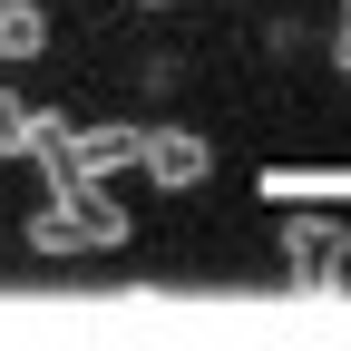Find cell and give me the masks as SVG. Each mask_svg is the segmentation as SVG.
<instances>
[{
  "label": "cell",
  "mask_w": 351,
  "mask_h": 351,
  "mask_svg": "<svg viewBox=\"0 0 351 351\" xmlns=\"http://www.w3.org/2000/svg\"><path fill=\"white\" fill-rule=\"evenodd\" d=\"M137 166L156 176L166 195H186V186H205V176H215V147L195 137V127H147V137H137Z\"/></svg>",
  "instance_id": "obj_1"
},
{
  "label": "cell",
  "mask_w": 351,
  "mask_h": 351,
  "mask_svg": "<svg viewBox=\"0 0 351 351\" xmlns=\"http://www.w3.org/2000/svg\"><path fill=\"white\" fill-rule=\"evenodd\" d=\"M341 225H332V215H293V225H283V263H293V283H332L341 274Z\"/></svg>",
  "instance_id": "obj_2"
},
{
  "label": "cell",
  "mask_w": 351,
  "mask_h": 351,
  "mask_svg": "<svg viewBox=\"0 0 351 351\" xmlns=\"http://www.w3.org/2000/svg\"><path fill=\"white\" fill-rule=\"evenodd\" d=\"M137 137H147V127H69V176H88V186H108V176L117 166H137Z\"/></svg>",
  "instance_id": "obj_3"
},
{
  "label": "cell",
  "mask_w": 351,
  "mask_h": 351,
  "mask_svg": "<svg viewBox=\"0 0 351 351\" xmlns=\"http://www.w3.org/2000/svg\"><path fill=\"white\" fill-rule=\"evenodd\" d=\"M49 205L69 215V234H78V244H127V205H117L108 186H88V176H78V186H59Z\"/></svg>",
  "instance_id": "obj_4"
},
{
  "label": "cell",
  "mask_w": 351,
  "mask_h": 351,
  "mask_svg": "<svg viewBox=\"0 0 351 351\" xmlns=\"http://www.w3.org/2000/svg\"><path fill=\"white\" fill-rule=\"evenodd\" d=\"M49 49V10L39 0H0V69H29Z\"/></svg>",
  "instance_id": "obj_5"
},
{
  "label": "cell",
  "mask_w": 351,
  "mask_h": 351,
  "mask_svg": "<svg viewBox=\"0 0 351 351\" xmlns=\"http://www.w3.org/2000/svg\"><path fill=\"white\" fill-rule=\"evenodd\" d=\"M20 234H29V254H78V234H69V215H59V205L20 215Z\"/></svg>",
  "instance_id": "obj_6"
},
{
  "label": "cell",
  "mask_w": 351,
  "mask_h": 351,
  "mask_svg": "<svg viewBox=\"0 0 351 351\" xmlns=\"http://www.w3.org/2000/svg\"><path fill=\"white\" fill-rule=\"evenodd\" d=\"M0 156H29V98L0 88Z\"/></svg>",
  "instance_id": "obj_7"
},
{
  "label": "cell",
  "mask_w": 351,
  "mask_h": 351,
  "mask_svg": "<svg viewBox=\"0 0 351 351\" xmlns=\"http://www.w3.org/2000/svg\"><path fill=\"white\" fill-rule=\"evenodd\" d=\"M332 69L351 78V0H341V29H332Z\"/></svg>",
  "instance_id": "obj_8"
},
{
  "label": "cell",
  "mask_w": 351,
  "mask_h": 351,
  "mask_svg": "<svg viewBox=\"0 0 351 351\" xmlns=\"http://www.w3.org/2000/svg\"><path fill=\"white\" fill-rule=\"evenodd\" d=\"M137 10H166V0H137Z\"/></svg>",
  "instance_id": "obj_9"
}]
</instances>
